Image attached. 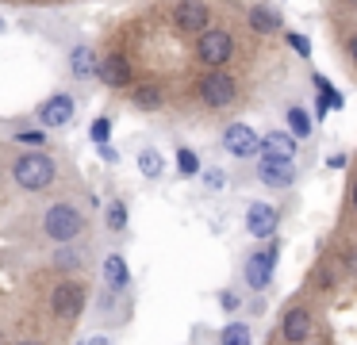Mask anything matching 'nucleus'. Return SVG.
Returning a JSON list of instances; mask_svg holds the SVG:
<instances>
[{
	"label": "nucleus",
	"instance_id": "obj_17",
	"mask_svg": "<svg viewBox=\"0 0 357 345\" xmlns=\"http://www.w3.org/2000/svg\"><path fill=\"white\" fill-rule=\"evenodd\" d=\"M70 73L77 77V81H93V77L100 73V54H96L93 46L77 43L70 50Z\"/></svg>",
	"mask_w": 357,
	"mask_h": 345
},
{
	"label": "nucleus",
	"instance_id": "obj_32",
	"mask_svg": "<svg viewBox=\"0 0 357 345\" xmlns=\"http://www.w3.org/2000/svg\"><path fill=\"white\" fill-rule=\"evenodd\" d=\"M342 268L357 276V250H346V253H342Z\"/></svg>",
	"mask_w": 357,
	"mask_h": 345
},
{
	"label": "nucleus",
	"instance_id": "obj_27",
	"mask_svg": "<svg viewBox=\"0 0 357 345\" xmlns=\"http://www.w3.org/2000/svg\"><path fill=\"white\" fill-rule=\"evenodd\" d=\"M200 181H204V188L215 192V188H223V184H227V173H223V169L211 165V169H204V173H200Z\"/></svg>",
	"mask_w": 357,
	"mask_h": 345
},
{
	"label": "nucleus",
	"instance_id": "obj_10",
	"mask_svg": "<svg viewBox=\"0 0 357 345\" xmlns=\"http://www.w3.org/2000/svg\"><path fill=\"white\" fill-rule=\"evenodd\" d=\"M219 146H223L231 158L246 161V158H254V153H261V135H257L250 123H227L223 135H219Z\"/></svg>",
	"mask_w": 357,
	"mask_h": 345
},
{
	"label": "nucleus",
	"instance_id": "obj_29",
	"mask_svg": "<svg viewBox=\"0 0 357 345\" xmlns=\"http://www.w3.org/2000/svg\"><path fill=\"white\" fill-rule=\"evenodd\" d=\"M284 38H288V46H292V50L300 54V58H307V54H311V43H307L303 35H296V31H288Z\"/></svg>",
	"mask_w": 357,
	"mask_h": 345
},
{
	"label": "nucleus",
	"instance_id": "obj_28",
	"mask_svg": "<svg viewBox=\"0 0 357 345\" xmlns=\"http://www.w3.org/2000/svg\"><path fill=\"white\" fill-rule=\"evenodd\" d=\"M219 307H223L227 314H234V311L242 307V296H238L234 288H223V291H219Z\"/></svg>",
	"mask_w": 357,
	"mask_h": 345
},
{
	"label": "nucleus",
	"instance_id": "obj_14",
	"mask_svg": "<svg viewBox=\"0 0 357 345\" xmlns=\"http://www.w3.org/2000/svg\"><path fill=\"white\" fill-rule=\"evenodd\" d=\"M257 181L273 192H288L300 181V173H296L292 161H261V165H257Z\"/></svg>",
	"mask_w": 357,
	"mask_h": 345
},
{
	"label": "nucleus",
	"instance_id": "obj_1",
	"mask_svg": "<svg viewBox=\"0 0 357 345\" xmlns=\"http://www.w3.org/2000/svg\"><path fill=\"white\" fill-rule=\"evenodd\" d=\"M85 227H89V215L73 196H54L35 211V238L47 242L50 250H58V245H77Z\"/></svg>",
	"mask_w": 357,
	"mask_h": 345
},
{
	"label": "nucleus",
	"instance_id": "obj_37",
	"mask_svg": "<svg viewBox=\"0 0 357 345\" xmlns=\"http://www.w3.org/2000/svg\"><path fill=\"white\" fill-rule=\"evenodd\" d=\"M346 8H349V12H357V0H346Z\"/></svg>",
	"mask_w": 357,
	"mask_h": 345
},
{
	"label": "nucleus",
	"instance_id": "obj_22",
	"mask_svg": "<svg viewBox=\"0 0 357 345\" xmlns=\"http://www.w3.org/2000/svg\"><path fill=\"white\" fill-rule=\"evenodd\" d=\"M104 222H108V234H123L127 222H131V207H127L123 196L108 199V215H104Z\"/></svg>",
	"mask_w": 357,
	"mask_h": 345
},
{
	"label": "nucleus",
	"instance_id": "obj_20",
	"mask_svg": "<svg viewBox=\"0 0 357 345\" xmlns=\"http://www.w3.org/2000/svg\"><path fill=\"white\" fill-rule=\"evenodd\" d=\"M47 265L54 268V273H77L81 265H85V250L81 245H58V250H50V257H47Z\"/></svg>",
	"mask_w": 357,
	"mask_h": 345
},
{
	"label": "nucleus",
	"instance_id": "obj_6",
	"mask_svg": "<svg viewBox=\"0 0 357 345\" xmlns=\"http://www.w3.org/2000/svg\"><path fill=\"white\" fill-rule=\"evenodd\" d=\"M234 50H238V43H234V31L223 27V23H215L211 31H204V35L196 38L192 58H196V66H204V69H223L227 61L234 58Z\"/></svg>",
	"mask_w": 357,
	"mask_h": 345
},
{
	"label": "nucleus",
	"instance_id": "obj_24",
	"mask_svg": "<svg viewBox=\"0 0 357 345\" xmlns=\"http://www.w3.org/2000/svg\"><path fill=\"white\" fill-rule=\"evenodd\" d=\"M139 173L146 176V181H158V176L165 173L162 153H158V150H150V146H146V150H139Z\"/></svg>",
	"mask_w": 357,
	"mask_h": 345
},
{
	"label": "nucleus",
	"instance_id": "obj_4",
	"mask_svg": "<svg viewBox=\"0 0 357 345\" xmlns=\"http://www.w3.org/2000/svg\"><path fill=\"white\" fill-rule=\"evenodd\" d=\"M196 100L208 112H227V107L238 104V77L227 73V69H204L196 77Z\"/></svg>",
	"mask_w": 357,
	"mask_h": 345
},
{
	"label": "nucleus",
	"instance_id": "obj_30",
	"mask_svg": "<svg viewBox=\"0 0 357 345\" xmlns=\"http://www.w3.org/2000/svg\"><path fill=\"white\" fill-rule=\"evenodd\" d=\"M342 50H346V61L354 66V73H357V31L346 38V46H342Z\"/></svg>",
	"mask_w": 357,
	"mask_h": 345
},
{
	"label": "nucleus",
	"instance_id": "obj_23",
	"mask_svg": "<svg viewBox=\"0 0 357 345\" xmlns=\"http://www.w3.org/2000/svg\"><path fill=\"white\" fill-rule=\"evenodd\" d=\"M288 130H292L296 138H307L311 135V127H315V123H311V115H307V107H300V104H288Z\"/></svg>",
	"mask_w": 357,
	"mask_h": 345
},
{
	"label": "nucleus",
	"instance_id": "obj_33",
	"mask_svg": "<svg viewBox=\"0 0 357 345\" xmlns=\"http://www.w3.org/2000/svg\"><path fill=\"white\" fill-rule=\"evenodd\" d=\"M85 345H116V342L108 334H93V337H85Z\"/></svg>",
	"mask_w": 357,
	"mask_h": 345
},
{
	"label": "nucleus",
	"instance_id": "obj_19",
	"mask_svg": "<svg viewBox=\"0 0 357 345\" xmlns=\"http://www.w3.org/2000/svg\"><path fill=\"white\" fill-rule=\"evenodd\" d=\"M131 104L139 107V112H162V104H165L162 84H158V81H139L131 89Z\"/></svg>",
	"mask_w": 357,
	"mask_h": 345
},
{
	"label": "nucleus",
	"instance_id": "obj_18",
	"mask_svg": "<svg viewBox=\"0 0 357 345\" xmlns=\"http://www.w3.org/2000/svg\"><path fill=\"white\" fill-rule=\"evenodd\" d=\"M47 142V127H31V123H12L8 127V146H16V150H43Z\"/></svg>",
	"mask_w": 357,
	"mask_h": 345
},
{
	"label": "nucleus",
	"instance_id": "obj_31",
	"mask_svg": "<svg viewBox=\"0 0 357 345\" xmlns=\"http://www.w3.org/2000/svg\"><path fill=\"white\" fill-rule=\"evenodd\" d=\"M346 204H349V215H354V222H357V173L349 176V192H346Z\"/></svg>",
	"mask_w": 357,
	"mask_h": 345
},
{
	"label": "nucleus",
	"instance_id": "obj_3",
	"mask_svg": "<svg viewBox=\"0 0 357 345\" xmlns=\"http://www.w3.org/2000/svg\"><path fill=\"white\" fill-rule=\"evenodd\" d=\"M85 303H89V288L77 276H62V280H54L47 291L50 319H54V326L62 330V334H70V330L77 326V319L85 314Z\"/></svg>",
	"mask_w": 357,
	"mask_h": 345
},
{
	"label": "nucleus",
	"instance_id": "obj_25",
	"mask_svg": "<svg viewBox=\"0 0 357 345\" xmlns=\"http://www.w3.org/2000/svg\"><path fill=\"white\" fill-rule=\"evenodd\" d=\"M177 173L185 176V181H196V176L204 173V169H200V158H196V150H188V146H177Z\"/></svg>",
	"mask_w": 357,
	"mask_h": 345
},
{
	"label": "nucleus",
	"instance_id": "obj_11",
	"mask_svg": "<svg viewBox=\"0 0 357 345\" xmlns=\"http://www.w3.org/2000/svg\"><path fill=\"white\" fill-rule=\"evenodd\" d=\"M73 115H77V100L70 96V92H50L47 100H43L39 107H35V119H39V127H70Z\"/></svg>",
	"mask_w": 357,
	"mask_h": 345
},
{
	"label": "nucleus",
	"instance_id": "obj_2",
	"mask_svg": "<svg viewBox=\"0 0 357 345\" xmlns=\"http://www.w3.org/2000/svg\"><path fill=\"white\" fill-rule=\"evenodd\" d=\"M58 165L47 150H8V184L24 196H39V192L58 184Z\"/></svg>",
	"mask_w": 357,
	"mask_h": 345
},
{
	"label": "nucleus",
	"instance_id": "obj_34",
	"mask_svg": "<svg viewBox=\"0 0 357 345\" xmlns=\"http://www.w3.org/2000/svg\"><path fill=\"white\" fill-rule=\"evenodd\" d=\"M326 165H331V169H342V165H346V158H342V153H331V158H326Z\"/></svg>",
	"mask_w": 357,
	"mask_h": 345
},
{
	"label": "nucleus",
	"instance_id": "obj_15",
	"mask_svg": "<svg viewBox=\"0 0 357 345\" xmlns=\"http://www.w3.org/2000/svg\"><path fill=\"white\" fill-rule=\"evenodd\" d=\"M292 158H296L292 130H269V135H261V161H292Z\"/></svg>",
	"mask_w": 357,
	"mask_h": 345
},
{
	"label": "nucleus",
	"instance_id": "obj_5",
	"mask_svg": "<svg viewBox=\"0 0 357 345\" xmlns=\"http://www.w3.org/2000/svg\"><path fill=\"white\" fill-rule=\"evenodd\" d=\"M319 334V314L311 303H288L277 319V334L273 342L280 337V345H311V337Z\"/></svg>",
	"mask_w": 357,
	"mask_h": 345
},
{
	"label": "nucleus",
	"instance_id": "obj_7",
	"mask_svg": "<svg viewBox=\"0 0 357 345\" xmlns=\"http://www.w3.org/2000/svg\"><path fill=\"white\" fill-rule=\"evenodd\" d=\"M277 261H280V238H273V242L250 250L246 261H242V280H246V288L250 291H265V288H269Z\"/></svg>",
	"mask_w": 357,
	"mask_h": 345
},
{
	"label": "nucleus",
	"instance_id": "obj_13",
	"mask_svg": "<svg viewBox=\"0 0 357 345\" xmlns=\"http://www.w3.org/2000/svg\"><path fill=\"white\" fill-rule=\"evenodd\" d=\"M96 81L104 84V89H135V69H131V61L123 58V54H104L100 58V73H96Z\"/></svg>",
	"mask_w": 357,
	"mask_h": 345
},
{
	"label": "nucleus",
	"instance_id": "obj_36",
	"mask_svg": "<svg viewBox=\"0 0 357 345\" xmlns=\"http://www.w3.org/2000/svg\"><path fill=\"white\" fill-rule=\"evenodd\" d=\"M12 345H47L43 337H20V342H12Z\"/></svg>",
	"mask_w": 357,
	"mask_h": 345
},
{
	"label": "nucleus",
	"instance_id": "obj_21",
	"mask_svg": "<svg viewBox=\"0 0 357 345\" xmlns=\"http://www.w3.org/2000/svg\"><path fill=\"white\" fill-rule=\"evenodd\" d=\"M219 345H254V330L246 319H231L219 330Z\"/></svg>",
	"mask_w": 357,
	"mask_h": 345
},
{
	"label": "nucleus",
	"instance_id": "obj_12",
	"mask_svg": "<svg viewBox=\"0 0 357 345\" xmlns=\"http://www.w3.org/2000/svg\"><path fill=\"white\" fill-rule=\"evenodd\" d=\"M246 27L254 31V35H280L284 31V15H280L277 4H269V0H254V4L246 8Z\"/></svg>",
	"mask_w": 357,
	"mask_h": 345
},
{
	"label": "nucleus",
	"instance_id": "obj_35",
	"mask_svg": "<svg viewBox=\"0 0 357 345\" xmlns=\"http://www.w3.org/2000/svg\"><path fill=\"white\" fill-rule=\"evenodd\" d=\"M100 158H104V161H116V158H119V153H116V150H112V146H100Z\"/></svg>",
	"mask_w": 357,
	"mask_h": 345
},
{
	"label": "nucleus",
	"instance_id": "obj_9",
	"mask_svg": "<svg viewBox=\"0 0 357 345\" xmlns=\"http://www.w3.org/2000/svg\"><path fill=\"white\" fill-rule=\"evenodd\" d=\"M280 230V211L265 199H250L246 204V234L254 242H273Z\"/></svg>",
	"mask_w": 357,
	"mask_h": 345
},
{
	"label": "nucleus",
	"instance_id": "obj_16",
	"mask_svg": "<svg viewBox=\"0 0 357 345\" xmlns=\"http://www.w3.org/2000/svg\"><path fill=\"white\" fill-rule=\"evenodd\" d=\"M100 280H104V288H112V291H127V288H131V265H127L123 253H108V257H104Z\"/></svg>",
	"mask_w": 357,
	"mask_h": 345
},
{
	"label": "nucleus",
	"instance_id": "obj_8",
	"mask_svg": "<svg viewBox=\"0 0 357 345\" xmlns=\"http://www.w3.org/2000/svg\"><path fill=\"white\" fill-rule=\"evenodd\" d=\"M169 23L177 35H192V38H200L204 31L215 27L211 23V4H204V0H177L169 12Z\"/></svg>",
	"mask_w": 357,
	"mask_h": 345
},
{
	"label": "nucleus",
	"instance_id": "obj_26",
	"mask_svg": "<svg viewBox=\"0 0 357 345\" xmlns=\"http://www.w3.org/2000/svg\"><path fill=\"white\" fill-rule=\"evenodd\" d=\"M89 135H93V142H96V146H108V138H112V119H108V115H100V119H93V127H89Z\"/></svg>",
	"mask_w": 357,
	"mask_h": 345
}]
</instances>
